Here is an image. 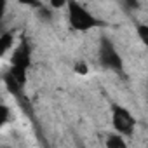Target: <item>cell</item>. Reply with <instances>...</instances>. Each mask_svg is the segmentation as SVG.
<instances>
[{"mask_svg": "<svg viewBox=\"0 0 148 148\" xmlns=\"http://www.w3.org/2000/svg\"><path fill=\"white\" fill-rule=\"evenodd\" d=\"M30 66V47L23 42L12 56V68H11V79L18 86H25L26 80V70Z\"/></svg>", "mask_w": 148, "mask_h": 148, "instance_id": "cell-3", "label": "cell"}, {"mask_svg": "<svg viewBox=\"0 0 148 148\" xmlns=\"http://www.w3.org/2000/svg\"><path fill=\"white\" fill-rule=\"evenodd\" d=\"M19 4H23V5H32V7H40V4H38V0H18Z\"/></svg>", "mask_w": 148, "mask_h": 148, "instance_id": "cell-12", "label": "cell"}, {"mask_svg": "<svg viewBox=\"0 0 148 148\" xmlns=\"http://www.w3.org/2000/svg\"><path fill=\"white\" fill-rule=\"evenodd\" d=\"M87 71H89V68H87V64L84 61H79L75 64V73H79V75H86Z\"/></svg>", "mask_w": 148, "mask_h": 148, "instance_id": "cell-9", "label": "cell"}, {"mask_svg": "<svg viewBox=\"0 0 148 148\" xmlns=\"http://www.w3.org/2000/svg\"><path fill=\"white\" fill-rule=\"evenodd\" d=\"M98 56H99V63H101L103 68L112 70V71H117V73H122V70H124V61H122V58H120V54H119L115 44H113L108 37H101Z\"/></svg>", "mask_w": 148, "mask_h": 148, "instance_id": "cell-2", "label": "cell"}, {"mask_svg": "<svg viewBox=\"0 0 148 148\" xmlns=\"http://www.w3.org/2000/svg\"><path fill=\"white\" fill-rule=\"evenodd\" d=\"M136 32H138V37H139V40L148 47V25H138V28H136Z\"/></svg>", "mask_w": 148, "mask_h": 148, "instance_id": "cell-7", "label": "cell"}, {"mask_svg": "<svg viewBox=\"0 0 148 148\" xmlns=\"http://www.w3.org/2000/svg\"><path fill=\"white\" fill-rule=\"evenodd\" d=\"M105 145H106L108 148H125V146H127V143H125V139L122 138L120 132H119V134H110V136L106 138Z\"/></svg>", "mask_w": 148, "mask_h": 148, "instance_id": "cell-5", "label": "cell"}, {"mask_svg": "<svg viewBox=\"0 0 148 148\" xmlns=\"http://www.w3.org/2000/svg\"><path fill=\"white\" fill-rule=\"evenodd\" d=\"M38 16L40 18H44V19H51V12H49V9H45V7H38Z\"/></svg>", "mask_w": 148, "mask_h": 148, "instance_id": "cell-11", "label": "cell"}, {"mask_svg": "<svg viewBox=\"0 0 148 148\" xmlns=\"http://www.w3.org/2000/svg\"><path fill=\"white\" fill-rule=\"evenodd\" d=\"M68 16H70V26L77 32H89L94 28L106 26L105 21L92 16L84 5H80L77 0H68Z\"/></svg>", "mask_w": 148, "mask_h": 148, "instance_id": "cell-1", "label": "cell"}, {"mask_svg": "<svg viewBox=\"0 0 148 148\" xmlns=\"http://www.w3.org/2000/svg\"><path fill=\"white\" fill-rule=\"evenodd\" d=\"M52 9H61L64 5H68V0H49Z\"/></svg>", "mask_w": 148, "mask_h": 148, "instance_id": "cell-10", "label": "cell"}, {"mask_svg": "<svg viewBox=\"0 0 148 148\" xmlns=\"http://www.w3.org/2000/svg\"><path fill=\"white\" fill-rule=\"evenodd\" d=\"M12 45H14V32H5L0 37V52L5 54Z\"/></svg>", "mask_w": 148, "mask_h": 148, "instance_id": "cell-6", "label": "cell"}, {"mask_svg": "<svg viewBox=\"0 0 148 148\" xmlns=\"http://www.w3.org/2000/svg\"><path fill=\"white\" fill-rule=\"evenodd\" d=\"M112 124H113L117 132L125 134V136H132L134 127H136V119L127 108H124L120 105H113V108H112Z\"/></svg>", "mask_w": 148, "mask_h": 148, "instance_id": "cell-4", "label": "cell"}, {"mask_svg": "<svg viewBox=\"0 0 148 148\" xmlns=\"http://www.w3.org/2000/svg\"><path fill=\"white\" fill-rule=\"evenodd\" d=\"M122 5L125 11H138L139 9V0H122Z\"/></svg>", "mask_w": 148, "mask_h": 148, "instance_id": "cell-8", "label": "cell"}]
</instances>
